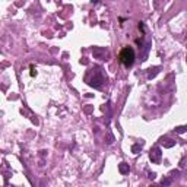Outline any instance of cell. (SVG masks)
<instances>
[{"label":"cell","mask_w":187,"mask_h":187,"mask_svg":"<svg viewBox=\"0 0 187 187\" xmlns=\"http://www.w3.org/2000/svg\"><path fill=\"white\" fill-rule=\"evenodd\" d=\"M158 73H159V67H158V66L148 69V79H153V78H155Z\"/></svg>","instance_id":"cell-7"},{"label":"cell","mask_w":187,"mask_h":187,"mask_svg":"<svg viewBox=\"0 0 187 187\" xmlns=\"http://www.w3.org/2000/svg\"><path fill=\"white\" fill-rule=\"evenodd\" d=\"M142 146H143V142L133 145V146H132V152H133V153H139L140 151H142Z\"/></svg>","instance_id":"cell-8"},{"label":"cell","mask_w":187,"mask_h":187,"mask_svg":"<svg viewBox=\"0 0 187 187\" xmlns=\"http://www.w3.org/2000/svg\"><path fill=\"white\" fill-rule=\"evenodd\" d=\"M161 158H162L161 148H159V146H153L152 149L149 151V159L152 161L153 164H159V162H161Z\"/></svg>","instance_id":"cell-3"},{"label":"cell","mask_w":187,"mask_h":187,"mask_svg":"<svg viewBox=\"0 0 187 187\" xmlns=\"http://www.w3.org/2000/svg\"><path fill=\"white\" fill-rule=\"evenodd\" d=\"M139 29H140V31H142V32H143V31H145V26H143V23H142V22H140V23H139Z\"/></svg>","instance_id":"cell-14"},{"label":"cell","mask_w":187,"mask_h":187,"mask_svg":"<svg viewBox=\"0 0 187 187\" xmlns=\"http://www.w3.org/2000/svg\"><path fill=\"white\" fill-rule=\"evenodd\" d=\"M159 145L164 146V148H172L175 145V140H172L170 137H161L159 139Z\"/></svg>","instance_id":"cell-5"},{"label":"cell","mask_w":187,"mask_h":187,"mask_svg":"<svg viewBox=\"0 0 187 187\" xmlns=\"http://www.w3.org/2000/svg\"><path fill=\"white\" fill-rule=\"evenodd\" d=\"M171 183H172V180H171L170 177H165V178L161 180V184H162V186H170Z\"/></svg>","instance_id":"cell-10"},{"label":"cell","mask_w":187,"mask_h":187,"mask_svg":"<svg viewBox=\"0 0 187 187\" xmlns=\"http://www.w3.org/2000/svg\"><path fill=\"white\" fill-rule=\"evenodd\" d=\"M119 171H120V174H129V171H130L129 164H126V162H120L119 164Z\"/></svg>","instance_id":"cell-6"},{"label":"cell","mask_w":187,"mask_h":187,"mask_svg":"<svg viewBox=\"0 0 187 187\" xmlns=\"http://www.w3.org/2000/svg\"><path fill=\"white\" fill-rule=\"evenodd\" d=\"M177 174H178V171H177V170H174V171H171V172H170V175H171V177H175Z\"/></svg>","instance_id":"cell-13"},{"label":"cell","mask_w":187,"mask_h":187,"mask_svg":"<svg viewBox=\"0 0 187 187\" xmlns=\"http://www.w3.org/2000/svg\"><path fill=\"white\" fill-rule=\"evenodd\" d=\"M85 111H86V113H91V111H92V108H91V107H86Z\"/></svg>","instance_id":"cell-16"},{"label":"cell","mask_w":187,"mask_h":187,"mask_svg":"<svg viewBox=\"0 0 187 187\" xmlns=\"http://www.w3.org/2000/svg\"><path fill=\"white\" fill-rule=\"evenodd\" d=\"M155 177H156L155 172H149V174H148V178H149V180H155Z\"/></svg>","instance_id":"cell-12"},{"label":"cell","mask_w":187,"mask_h":187,"mask_svg":"<svg viewBox=\"0 0 187 187\" xmlns=\"http://www.w3.org/2000/svg\"><path fill=\"white\" fill-rule=\"evenodd\" d=\"M174 132H175L177 135H183V133L187 132V126H178V127L174 129Z\"/></svg>","instance_id":"cell-9"},{"label":"cell","mask_w":187,"mask_h":187,"mask_svg":"<svg viewBox=\"0 0 187 187\" xmlns=\"http://www.w3.org/2000/svg\"><path fill=\"white\" fill-rule=\"evenodd\" d=\"M135 59H136V54H135V50L132 47H124L119 54L120 63L124 67H132L133 63H135Z\"/></svg>","instance_id":"cell-2"},{"label":"cell","mask_w":187,"mask_h":187,"mask_svg":"<svg viewBox=\"0 0 187 187\" xmlns=\"http://www.w3.org/2000/svg\"><path fill=\"white\" fill-rule=\"evenodd\" d=\"M37 75V70H34V67H31V76H35Z\"/></svg>","instance_id":"cell-15"},{"label":"cell","mask_w":187,"mask_h":187,"mask_svg":"<svg viewBox=\"0 0 187 187\" xmlns=\"http://www.w3.org/2000/svg\"><path fill=\"white\" fill-rule=\"evenodd\" d=\"M81 65H89V60H88L86 57H82V59H81Z\"/></svg>","instance_id":"cell-11"},{"label":"cell","mask_w":187,"mask_h":187,"mask_svg":"<svg viewBox=\"0 0 187 187\" xmlns=\"http://www.w3.org/2000/svg\"><path fill=\"white\" fill-rule=\"evenodd\" d=\"M92 53H94V57L100 59V60H107V57H108V50H105L102 47H94Z\"/></svg>","instance_id":"cell-4"},{"label":"cell","mask_w":187,"mask_h":187,"mask_svg":"<svg viewBox=\"0 0 187 187\" xmlns=\"http://www.w3.org/2000/svg\"><path fill=\"white\" fill-rule=\"evenodd\" d=\"M85 82L92 88L101 89L102 85L105 84V76H104V70L101 66H94L92 70H89L85 76Z\"/></svg>","instance_id":"cell-1"}]
</instances>
